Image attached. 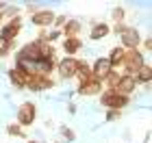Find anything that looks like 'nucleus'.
I'll use <instances>...</instances> for the list:
<instances>
[{
	"label": "nucleus",
	"mask_w": 152,
	"mask_h": 143,
	"mask_svg": "<svg viewBox=\"0 0 152 143\" xmlns=\"http://www.w3.org/2000/svg\"><path fill=\"white\" fill-rule=\"evenodd\" d=\"M111 33L120 35V41L124 50H135V48L141 46V33L135 28V26H126V24H113Z\"/></svg>",
	"instance_id": "obj_1"
},
{
	"label": "nucleus",
	"mask_w": 152,
	"mask_h": 143,
	"mask_svg": "<svg viewBox=\"0 0 152 143\" xmlns=\"http://www.w3.org/2000/svg\"><path fill=\"white\" fill-rule=\"evenodd\" d=\"M143 65H146V57H143V52L139 48H135V50H124V63H122L120 74H124V76H135Z\"/></svg>",
	"instance_id": "obj_2"
},
{
	"label": "nucleus",
	"mask_w": 152,
	"mask_h": 143,
	"mask_svg": "<svg viewBox=\"0 0 152 143\" xmlns=\"http://www.w3.org/2000/svg\"><path fill=\"white\" fill-rule=\"evenodd\" d=\"M100 104L104 108H109V111H122V108H126L130 104V98L128 95H120L111 89H104L100 95Z\"/></svg>",
	"instance_id": "obj_3"
},
{
	"label": "nucleus",
	"mask_w": 152,
	"mask_h": 143,
	"mask_svg": "<svg viewBox=\"0 0 152 143\" xmlns=\"http://www.w3.org/2000/svg\"><path fill=\"white\" fill-rule=\"evenodd\" d=\"M76 93L83 95V98H89V95H100V93H102V80H98L94 74H89V76H85V78H78Z\"/></svg>",
	"instance_id": "obj_4"
},
{
	"label": "nucleus",
	"mask_w": 152,
	"mask_h": 143,
	"mask_svg": "<svg viewBox=\"0 0 152 143\" xmlns=\"http://www.w3.org/2000/svg\"><path fill=\"white\" fill-rule=\"evenodd\" d=\"M15 117H18V124L22 126V128L33 126L37 121V106L33 104V102H22V104L18 106Z\"/></svg>",
	"instance_id": "obj_5"
},
{
	"label": "nucleus",
	"mask_w": 152,
	"mask_h": 143,
	"mask_svg": "<svg viewBox=\"0 0 152 143\" xmlns=\"http://www.w3.org/2000/svg\"><path fill=\"white\" fill-rule=\"evenodd\" d=\"M20 30H22V17L15 15V17L7 20V24L0 26V39L13 44V41H15V37L20 35Z\"/></svg>",
	"instance_id": "obj_6"
},
{
	"label": "nucleus",
	"mask_w": 152,
	"mask_h": 143,
	"mask_svg": "<svg viewBox=\"0 0 152 143\" xmlns=\"http://www.w3.org/2000/svg\"><path fill=\"white\" fill-rule=\"evenodd\" d=\"M76 63H78V59H76V57H63L61 61H57V74H59V78H63V80L76 78Z\"/></svg>",
	"instance_id": "obj_7"
},
{
	"label": "nucleus",
	"mask_w": 152,
	"mask_h": 143,
	"mask_svg": "<svg viewBox=\"0 0 152 143\" xmlns=\"http://www.w3.org/2000/svg\"><path fill=\"white\" fill-rule=\"evenodd\" d=\"M31 22L37 28H50L54 22V11L52 9H37L35 13H31Z\"/></svg>",
	"instance_id": "obj_8"
},
{
	"label": "nucleus",
	"mask_w": 152,
	"mask_h": 143,
	"mask_svg": "<svg viewBox=\"0 0 152 143\" xmlns=\"http://www.w3.org/2000/svg\"><path fill=\"white\" fill-rule=\"evenodd\" d=\"M54 87V80L50 76H41V74H31L28 78V85H26V89L31 91H48Z\"/></svg>",
	"instance_id": "obj_9"
},
{
	"label": "nucleus",
	"mask_w": 152,
	"mask_h": 143,
	"mask_svg": "<svg viewBox=\"0 0 152 143\" xmlns=\"http://www.w3.org/2000/svg\"><path fill=\"white\" fill-rule=\"evenodd\" d=\"M7 76H9V83L15 87V89H26L31 74L26 70H22V67H11V70L7 72Z\"/></svg>",
	"instance_id": "obj_10"
},
{
	"label": "nucleus",
	"mask_w": 152,
	"mask_h": 143,
	"mask_svg": "<svg viewBox=\"0 0 152 143\" xmlns=\"http://www.w3.org/2000/svg\"><path fill=\"white\" fill-rule=\"evenodd\" d=\"M137 89V83H135V78L133 76H124V74H120V78H117V83L111 91L115 93H120V95H128L130 98V93H133Z\"/></svg>",
	"instance_id": "obj_11"
},
{
	"label": "nucleus",
	"mask_w": 152,
	"mask_h": 143,
	"mask_svg": "<svg viewBox=\"0 0 152 143\" xmlns=\"http://www.w3.org/2000/svg\"><path fill=\"white\" fill-rule=\"evenodd\" d=\"M113 72V67H111V63H109V59L107 57H100V59H96L94 61V65H91V74L98 80H102L104 83V78L109 76V74Z\"/></svg>",
	"instance_id": "obj_12"
},
{
	"label": "nucleus",
	"mask_w": 152,
	"mask_h": 143,
	"mask_svg": "<svg viewBox=\"0 0 152 143\" xmlns=\"http://www.w3.org/2000/svg\"><path fill=\"white\" fill-rule=\"evenodd\" d=\"M111 35V26L107 22H96L91 28H89V39L91 41H100V39H104Z\"/></svg>",
	"instance_id": "obj_13"
},
{
	"label": "nucleus",
	"mask_w": 152,
	"mask_h": 143,
	"mask_svg": "<svg viewBox=\"0 0 152 143\" xmlns=\"http://www.w3.org/2000/svg\"><path fill=\"white\" fill-rule=\"evenodd\" d=\"M61 48H63L65 57H74V54H78L83 50V41H80V37H65Z\"/></svg>",
	"instance_id": "obj_14"
},
{
	"label": "nucleus",
	"mask_w": 152,
	"mask_h": 143,
	"mask_svg": "<svg viewBox=\"0 0 152 143\" xmlns=\"http://www.w3.org/2000/svg\"><path fill=\"white\" fill-rule=\"evenodd\" d=\"M109 63H111V67L115 72H120L122 70V63H124V48L122 46H115L111 52H109Z\"/></svg>",
	"instance_id": "obj_15"
},
{
	"label": "nucleus",
	"mask_w": 152,
	"mask_h": 143,
	"mask_svg": "<svg viewBox=\"0 0 152 143\" xmlns=\"http://www.w3.org/2000/svg\"><path fill=\"white\" fill-rule=\"evenodd\" d=\"M83 30V24L78 22V20H67V22L63 24V28H61V35L63 37H78Z\"/></svg>",
	"instance_id": "obj_16"
},
{
	"label": "nucleus",
	"mask_w": 152,
	"mask_h": 143,
	"mask_svg": "<svg viewBox=\"0 0 152 143\" xmlns=\"http://www.w3.org/2000/svg\"><path fill=\"white\" fill-rule=\"evenodd\" d=\"M133 78H135V83H137V85H146V87H148V85H150V80H152V65L146 63V65H143Z\"/></svg>",
	"instance_id": "obj_17"
},
{
	"label": "nucleus",
	"mask_w": 152,
	"mask_h": 143,
	"mask_svg": "<svg viewBox=\"0 0 152 143\" xmlns=\"http://www.w3.org/2000/svg\"><path fill=\"white\" fill-rule=\"evenodd\" d=\"M7 134L9 137H18V139H26V130L20 124H9L7 126Z\"/></svg>",
	"instance_id": "obj_18"
},
{
	"label": "nucleus",
	"mask_w": 152,
	"mask_h": 143,
	"mask_svg": "<svg viewBox=\"0 0 152 143\" xmlns=\"http://www.w3.org/2000/svg\"><path fill=\"white\" fill-rule=\"evenodd\" d=\"M124 17H126V9H124V7H113L111 9L113 24H124Z\"/></svg>",
	"instance_id": "obj_19"
},
{
	"label": "nucleus",
	"mask_w": 152,
	"mask_h": 143,
	"mask_svg": "<svg viewBox=\"0 0 152 143\" xmlns=\"http://www.w3.org/2000/svg\"><path fill=\"white\" fill-rule=\"evenodd\" d=\"M61 139H63V141H67V143H72L74 139H76V132L72 130V128H67V126H61Z\"/></svg>",
	"instance_id": "obj_20"
},
{
	"label": "nucleus",
	"mask_w": 152,
	"mask_h": 143,
	"mask_svg": "<svg viewBox=\"0 0 152 143\" xmlns=\"http://www.w3.org/2000/svg\"><path fill=\"white\" fill-rule=\"evenodd\" d=\"M11 46H13V44L4 41V39H0V59H2V57H7V54L11 52Z\"/></svg>",
	"instance_id": "obj_21"
},
{
	"label": "nucleus",
	"mask_w": 152,
	"mask_h": 143,
	"mask_svg": "<svg viewBox=\"0 0 152 143\" xmlns=\"http://www.w3.org/2000/svg\"><path fill=\"white\" fill-rule=\"evenodd\" d=\"M120 117H122V113H120V111H109L104 119H107V121H115V119H120Z\"/></svg>",
	"instance_id": "obj_22"
},
{
	"label": "nucleus",
	"mask_w": 152,
	"mask_h": 143,
	"mask_svg": "<svg viewBox=\"0 0 152 143\" xmlns=\"http://www.w3.org/2000/svg\"><path fill=\"white\" fill-rule=\"evenodd\" d=\"M141 46H143V50H146V52H150V50H152V39H150V37L141 39Z\"/></svg>",
	"instance_id": "obj_23"
},
{
	"label": "nucleus",
	"mask_w": 152,
	"mask_h": 143,
	"mask_svg": "<svg viewBox=\"0 0 152 143\" xmlns=\"http://www.w3.org/2000/svg\"><path fill=\"white\" fill-rule=\"evenodd\" d=\"M4 9H7V2H0V13H2Z\"/></svg>",
	"instance_id": "obj_24"
},
{
	"label": "nucleus",
	"mask_w": 152,
	"mask_h": 143,
	"mask_svg": "<svg viewBox=\"0 0 152 143\" xmlns=\"http://www.w3.org/2000/svg\"><path fill=\"white\" fill-rule=\"evenodd\" d=\"M2 22H4V15H2V13H0V26H2Z\"/></svg>",
	"instance_id": "obj_25"
},
{
	"label": "nucleus",
	"mask_w": 152,
	"mask_h": 143,
	"mask_svg": "<svg viewBox=\"0 0 152 143\" xmlns=\"http://www.w3.org/2000/svg\"><path fill=\"white\" fill-rule=\"evenodd\" d=\"M26 143H37V141H31V139H26Z\"/></svg>",
	"instance_id": "obj_26"
},
{
	"label": "nucleus",
	"mask_w": 152,
	"mask_h": 143,
	"mask_svg": "<svg viewBox=\"0 0 152 143\" xmlns=\"http://www.w3.org/2000/svg\"><path fill=\"white\" fill-rule=\"evenodd\" d=\"M57 143H65V141H57Z\"/></svg>",
	"instance_id": "obj_27"
},
{
	"label": "nucleus",
	"mask_w": 152,
	"mask_h": 143,
	"mask_svg": "<svg viewBox=\"0 0 152 143\" xmlns=\"http://www.w3.org/2000/svg\"><path fill=\"white\" fill-rule=\"evenodd\" d=\"M37 143H44V141H37Z\"/></svg>",
	"instance_id": "obj_28"
}]
</instances>
